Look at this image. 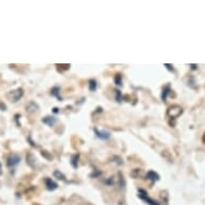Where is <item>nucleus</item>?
I'll return each mask as SVG.
<instances>
[{
	"mask_svg": "<svg viewBox=\"0 0 205 205\" xmlns=\"http://www.w3.org/2000/svg\"><path fill=\"white\" fill-rule=\"evenodd\" d=\"M20 162V155H16V154H13L10 155L9 158H8V161H7V166H10V168H13V166H17V164Z\"/></svg>",
	"mask_w": 205,
	"mask_h": 205,
	"instance_id": "obj_4",
	"label": "nucleus"
},
{
	"mask_svg": "<svg viewBox=\"0 0 205 205\" xmlns=\"http://www.w3.org/2000/svg\"><path fill=\"white\" fill-rule=\"evenodd\" d=\"M93 131H95L97 137H99L100 140H108L111 137V133L108 131H100L98 128H93Z\"/></svg>",
	"mask_w": 205,
	"mask_h": 205,
	"instance_id": "obj_5",
	"label": "nucleus"
},
{
	"mask_svg": "<svg viewBox=\"0 0 205 205\" xmlns=\"http://www.w3.org/2000/svg\"><path fill=\"white\" fill-rule=\"evenodd\" d=\"M57 119L54 117V116H46V117H44L43 119H42V122L45 125H47V126H49V127H53L55 124H56Z\"/></svg>",
	"mask_w": 205,
	"mask_h": 205,
	"instance_id": "obj_6",
	"label": "nucleus"
},
{
	"mask_svg": "<svg viewBox=\"0 0 205 205\" xmlns=\"http://www.w3.org/2000/svg\"><path fill=\"white\" fill-rule=\"evenodd\" d=\"M45 184H46V187L49 190H55L58 187V185L52 178H45Z\"/></svg>",
	"mask_w": 205,
	"mask_h": 205,
	"instance_id": "obj_8",
	"label": "nucleus"
},
{
	"mask_svg": "<svg viewBox=\"0 0 205 205\" xmlns=\"http://www.w3.org/2000/svg\"><path fill=\"white\" fill-rule=\"evenodd\" d=\"M23 95H24V90H23L22 88H16L14 90H11L10 93L7 95V98L11 102H17V101H20L22 99Z\"/></svg>",
	"mask_w": 205,
	"mask_h": 205,
	"instance_id": "obj_2",
	"label": "nucleus"
},
{
	"mask_svg": "<svg viewBox=\"0 0 205 205\" xmlns=\"http://www.w3.org/2000/svg\"><path fill=\"white\" fill-rule=\"evenodd\" d=\"M59 90H60V88L57 87V86H55V87L51 90V95H52V96H54V97H56L57 99H59V100H61V97L58 95Z\"/></svg>",
	"mask_w": 205,
	"mask_h": 205,
	"instance_id": "obj_13",
	"label": "nucleus"
},
{
	"mask_svg": "<svg viewBox=\"0 0 205 205\" xmlns=\"http://www.w3.org/2000/svg\"><path fill=\"white\" fill-rule=\"evenodd\" d=\"M202 142L205 144V132L203 133V137H202Z\"/></svg>",
	"mask_w": 205,
	"mask_h": 205,
	"instance_id": "obj_19",
	"label": "nucleus"
},
{
	"mask_svg": "<svg viewBox=\"0 0 205 205\" xmlns=\"http://www.w3.org/2000/svg\"><path fill=\"white\" fill-rule=\"evenodd\" d=\"M146 177H147V179H149L150 181L155 183V181H159L160 176H159L158 173H156L155 171H148V172H147V174H146Z\"/></svg>",
	"mask_w": 205,
	"mask_h": 205,
	"instance_id": "obj_7",
	"label": "nucleus"
},
{
	"mask_svg": "<svg viewBox=\"0 0 205 205\" xmlns=\"http://www.w3.org/2000/svg\"><path fill=\"white\" fill-rule=\"evenodd\" d=\"M164 66L166 67V68L169 69V70H172V71H174V69H173V66H171V65H168V64H166Z\"/></svg>",
	"mask_w": 205,
	"mask_h": 205,
	"instance_id": "obj_17",
	"label": "nucleus"
},
{
	"mask_svg": "<svg viewBox=\"0 0 205 205\" xmlns=\"http://www.w3.org/2000/svg\"><path fill=\"white\" fill-rule=\"evenodd\" d=\"M0 173H1V163H0Z\"/></svg>",
	"mask_w": 205,
	"mask_h": 205,
	"instance_id": "obj_22",
	"label": "nucleus"
},
{
	"mask_svg": "<svg viewBox=\"0 0 205 205\" xmlns=\"http://www.w3.org/2000/svg\"><path fill=\"white\" fill-rule=\"evenodd\" d=\"M114 82H115V84L116 85H121V83H122V78H121V75L120 74H116L115 75V77H114Z\"/></svg>",
	"mask_w": 205,
	"mask_h": 205,
	"instance_id": "obj_15",
	"label": "nucleus"
},
{
	"mask_svg": "<svg viewBox=\"0 0 205 205\" xmlns=\"http://www.w3.org/2000/svg\"><path fill=\"white\" fill-rule=\"evenodd\" d=\"M116 101H117V102L121 101V93H120L119 90H116Z\"/></svg>",
	"mask_w": 205,
	"mask_h": 205,
	"instance_id": "obj_16",
	"label": "nucleus"
},
{
	"mask_svg": "<svg viewBox=\"0 0 205 205\" xmlns=\"http://www.w3.org/2000/svg\"><path fill=\"white\" fill-rule=\"evenodd\" d=\"M183 114V108L178 104H173L166 111V117L170 118L172 120H175L176 118H178L181 115Z\"/></svg>",
	"mask_w": 205,
	"mask_h": 205,
	"instance_id": "obj_1",
	"label": "nucleus"
},
{
	"mask_svg": "<svg viewBox=\"0 0 205 205\" xmlns=\"http://www.w3.org/2000/svg\"><path fill=\"white\" fill-rule=\"evenodd\" d=\"M0 108L2 109V111H5V104H2V103H0Z\"/></svg>",
	"mask_w": 205,
	"mask_h": 205,
	"instance_id": "obj_18",
	"label": "nucleus"
},
{
	"mask_svg": "<svg viewBox=\"0 0 205 205\" xmlns=\"http://www.w3.org/2000/svg\"><path fill=\"white\" fill-rule=\"evenodd\" d=\"M54 176L57 179H59V181H66V176L61 173L60 171H58V170H56V171L54 172Z\"/></svg>",
	"mask_w": 205,
	"mask_h": 205,
	"instance_id": "obj_14",
	"label": "nucleus"
},
{
	"mask_svg": "<svg viewBox=\"0 0 205 205\" xmlns=\"http://www.w3.org/2000/svg\"><path fill=\"white\" fill-rule=\"evenodd\" d=\"M78 158H80V155H78V154L73 155V156H72V158H71V164H72V166H73L74 169L77 168Z\"/></svg>",
	"mask_w": 205,
	"mask_h": 205,
	"instance_id": "obj_12",
	"label": "nucleus"
},
{
	"mask_svg": "<svg viewBox=\"0 0 205 205\" xmlns=\"http://www.w3.org/2000/svg\"><path fill=\"white\" fill-rule=\"evenodd\" d=\"M53 112H54V113H58L59 111H58V109H57V108H54V109H53Z\"/></svg>",
	"mask_w": 205,
	"mask_h": 205,
	"instance_id": "obj_20",
	"label": "nucleus"
},
{
	"mask_svg": "<svg viewBox=\"0 0 205 205\" xmlns=\"http://www.w3.org/2000/svg\"><path fill=\"white\" fill-rule=\"evenodd\" d=\"M97 81L96 80H93V78H91V80H89V82H88V87H89V90L90 91H95L97 90Z\"/></svg>",
	"mask_w": 205,
	"mask_h": 205,
	"instance_id": "obj_11",
	"label": "nucleus"
},
{
	"mask_svg": "<svg viewBox=\"0 0 205 205\" xmlns=\"http://www.w3.org/2000/svg\"><path fill=\"white\" fill-rule=\"evenodd\" d=\"M171 91V88H170V86L169 85H166V87L162 89V93H161V99L163 101H166V97H168V95H169V93Z\"/></svg>",
	"mask_w": 205,
	"mask_h": 205,
	"instance_id": "obj_10",
	"label": "nucleus"
},
{
	"mask_svg": "<svg viewBox=\"0 0 205 205\" xmlns=\"http://www.w3.org/2000/svg\"><path fill=\"white\" fill-rule=\"evenodd\" d=\"M190 66H191V68H192L193 70H194V69H197V67H198L197 65H190Z\"/></svg>",
	"mask_w": 205,
	"mask_h": 205,
	"instance_id": "obj_21",
	"label": "nucleus"
},
{
	"mask_svg": "<svg viewBox=\"0 0 205 205\" xmlns=\"http://www.w3.org/2000/svg\"><path fill=\"white\" fill-rule=\"evenodd\" d=\"M39 109V106H38L37 103H34V102H29L27 105H26V110H27L28 113H33L36 112V111Z\"/></svg>",
	"mask_w": 205,
	"mask_h": 205,
	"instance_id": "obj_9",
	"label": "nucleus"
},
{
	"mask_svg": "<svg viewBox=\"0 0 205 205\" xmlns=\"http://www.w3.org/2000/svg\"><path fill=\"white\" fill-rule=\"evenodd\" d=\"M139 197H140V199H142L143 201H145V202H146L148 205H159V203L157 202L156 200L149 198L146 191L142 190V189H140V190H139Z\"/></svg>",
	"mask_w": 205,
	"mask_h": 205,
	"instance_id": "obj_3",
	"label": "nucleus"
}]
</instances>
